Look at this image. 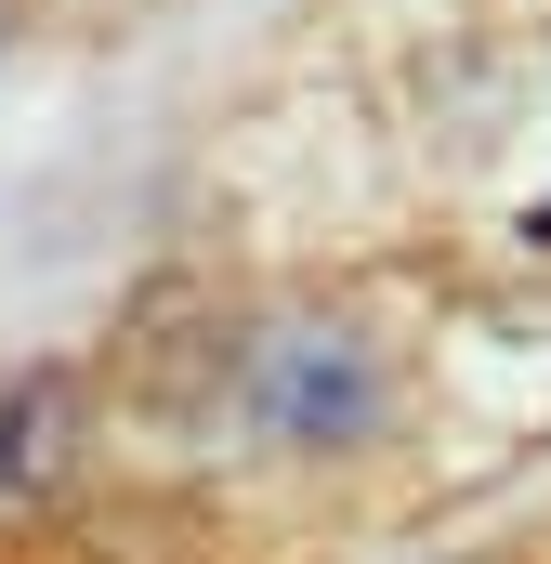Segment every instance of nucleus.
<instances>
[{
  "mask_svg": "<svg viewBox=\"0 0 551 564\" xmlns=\"http://www.w3.org/2000/svg\"><path fill=\"white\" fill-rule=\"evenodd\" d=\"M289 421L302 433H355L368 421V381H355V368H302V381H289Z\"/></svg>",
  "mask_w": 551,
  "mask_h": 564,
  "instance_id": "f257e3e1",
  "label": "nucleus"
},
{
  "mask_svg": "<svg viewBox=\"0 0 551 564\" xmlns=\"http://www.w3.org/2000/svg\"><path fill=\"white\" fill-rule=\"evenodd\" d=\"M53 408H66V381L0 394V473H40V459H53V446H40V433H53Z\"/></svg>",
  "mask_w": 551,
  "mask_h": 564,
  "instance_id": "f03ea898",
  "label": "nucleus"
}]
</instances>
